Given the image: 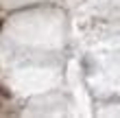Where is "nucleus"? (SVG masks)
<instances>
[{"instance_id":"obj_1","label":"nucleus","mask_w":120,"mask_h":118,"mask_svg":"<svg viewBox=\"0 0 120 118\" xmlns=\"http://www.w3.org/2000/svg\"><path fill=\"white\" fill-rule=\"evenodd\" d=\"M0 96H4V99H9V96H11V92H9L7 88H2V85H0Z\"/></svg>"}]
</instances>
